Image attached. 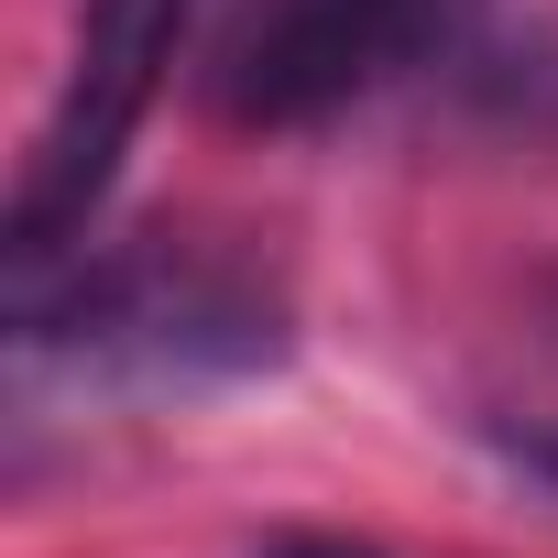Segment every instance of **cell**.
<instances>
[{"label": "cell", "mask_w": 558, "mask_h": 558, "mask_svg": "<svg viewBox=\"0 0 558 558\" xmlns=\"http://www.w3.org/2000/svg\"><path fill=\"white\" fill-rule=\"evenodd\" d=\"M175 34H186V0H88L77 23V56L56 77V110L23 154V186H12V219H0V252H12V286H45V274L88 241V208L110 197L143 110L165 99V66H175Z\"/></svg>", "instance_id": "1"}, {"label": "cell", "mask_w": 558, "mask_h": 558, "mask_svg": "<svg viewBox=\"0 0 558 558\" xmlns=\"http://www.w3.org/2000/svg\"><path fill=\"white\" fill-rule=\"evenodd\" d=\"M482 0H241V23L219 34L208 99L241 132H307L405 66H438L471 34Z\"/></svg>", "instance_id": "2"}, {"label": "cell", "mask_w": 558, "mask_h": 558, "mask_svg": "<svg viewBox=\"0 0 558 558\" xmlns=\"http://www.w3.org/2000/svg\"><path fill=\"white\" fill-rule=\"evenodd\" d=\"M252 558H384V547H373V536H329V525H296V536L252 547Z\"/></svg>", "instance_id": "3"}, {"label": "cell", "mask_w": 558, "mask_h": 558, "mask_svg": "<svg viewBox=\"0 0 558 558\" xmlns=\"http://www.w3.org/2000/svg\"><path fill=\"white\" fill-rule=\"evenodd\" d=\"M514 460H525L536 482H558V427H525V438H514Z\"/></svg>", "instance_id": "4"}]
</instances>
